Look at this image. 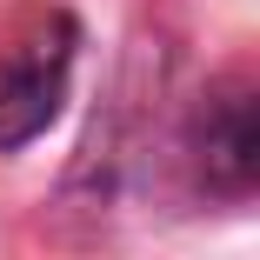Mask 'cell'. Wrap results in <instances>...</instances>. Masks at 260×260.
<instances>
[{"label":"cell","mask_w":260,"mask_h":260,"mask_svg":"<svg viewBox=\"0 0 260 260\" xmlns=\"http://www.w3.org/2000/svg\"><path fill=\"white\" fill-rule=\"evenodd\" d=\"M74 40H80V27L67 14H40L20 40H7V54H0V147L7 153L54 127L60 100H67Z\"/></svg>","instance_id":"cell-1"},{"label":"cell","mask_w":260,"mask_h":260,"mask_svg":"<svg viewBox=\"0 0 260 260\" xmlns=\"http://www.w3.org/2000/svg\"><path fill=\"white\" fill-rule=\"evenodd\" d=\"M193 167L207 193H253L260 180V107H253V80H220L200 93L193 107Z\"/></svg>","instance_id":"cell-2"}]
</instances>
